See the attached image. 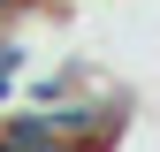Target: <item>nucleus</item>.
Masks as SVG:
<instances>
[{"instance_id": "1", "label": "nucleus", "mask_w": 160, "mask_h": 152, "mask_svg": "<svg viewBox=\"0 0 160 152\" xmlns=\"http://www.w3.org/2000/svg\"><path fill=\"white\" fill-rule=\"evenodd\" d=\"M38 0H0V23H15V15H31Z\"/></svg>"}, {"instance_id": "2", "label": "nucleus", "mask_w": 160, "mask_h": 152, "mask_svg": "<svg viewBox=\"0 0 160 152\" xmlns=\"http://www.w3.org/2000/svg\"><path fill=\"white\" fill-rule=\"evenodd\" d=\"M15 99V69H0V107H8Z\"/></svg>"}]
</instances>
